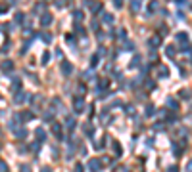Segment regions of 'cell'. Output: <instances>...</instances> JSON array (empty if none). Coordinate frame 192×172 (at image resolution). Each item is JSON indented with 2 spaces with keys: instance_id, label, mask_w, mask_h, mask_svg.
Listing matches in <instances>:
<instances>
[{
  "instance_id": "obj_13",
  "label": "cell",
  "mask_w": 192,
  "mask_h": 172,
  "mask_svg": "<svg viewBox=\"0 0 192 172\" xmlns=\"http://www.w3.org/2000/svg\"><path fill=\"white\" fill-rule=\"evenodd\" d=\"M148 44H150V48H158L161 44V37H152L148 40Z\"/></svg>"
},
{
  "instance_id": "obj_41",
  "label": "cell",
  "mask_w": 192,
  "mask_h": 172,
  "mask_svg": "<svg viewBox=\"0 0 192 172\" xmlns=\"http://www.w3.org/2000/svg\"><path fill=\"white\" fill-rule=\"evenodd\" d=\"M90 63H92V67H94V65L98 63V54H96V56H92V59H90Z\"/></svg>"
},
{
  "instance_id": "obj_3",
  "label": "cell",
  "mask_w": 192,
  "mask_h": 172,
  "mask_svg": "<svg viewBox=\"0 0 192 172\" xmlns=\"http://www.w3.org/2000/svg\"><path fill=\"white\" fill-rule=\"evenodd\" d=\"M89 170H90V172L102 170V161H100V159H90V161H89Z\"/></svg>"
},
{
  "instance_id": "obj_34",
  "label": "cell",
  "mask_w": 192,
  "mask_h": 172,
  "mask_svg": "<svg viewBox=\"0 0 192 172\" xmlns=\"http://www.w3.org/2000/svg\"><path fill=\"white\" fill-rule=\"evenodd\" d=\"M29 46H31V42H29V40H27L25 44H23V48H21V54H25V52L29 50Z\"/></svg>"
},
{
  "instance_id": "obj_33",
  "label": "cell",
  "mask_w": 192,
  "mask_h": 172,
  "mask_svg": "<svg viewBox=\"0 0 192 172\" xmlns=\"http://www.w3.org/2000/svg\"><path fill=\"white\" fill-rule=\"evenodd\" d=\"M0 172H8V166L4 161H0Z\"/></svg>"
},
{
  "instance_id": "obj_7",
  "label": "cell",
  "mask_w": 192,
  "mask_h": 172,
  "mask_svg": "<svg viewBox=\"0 0 192 172\" xmlns=\"http://www.w3.org/2000/svg\"><path fill=\"white\" fill-rule=\"evenodd\" d=\"M27 100V94L23 92V90H19V92H15V96H13V102L15 103H23Z\"/></svg>"
},
{
  "instance_id": "obj_19",
  "label": "cell",
  "mask_w": 192,
  "mask_h": 172,
  "mask_svg": "<svg viewBox=\"0 0 192 172\" xmlns=\"http://www.w3.org/2000/svg\"><path fill=\"white\" fill-rule=\"evenodd\" d=\"M179 98H181V100H190V98H192V94H190V90H181V92H179Z\"/></svg>"
},
{
  "instance_id": "obj_48",
  "label": "cell",
  "mask_w": 192,
  "mask_h": 172,
  "mask_svg": "<svg viewBox=\"0 0 192 172\" xmlns=\"http://www.w3.org/2000/svg\"><path fill=\"white\" fill-rule=\"evenodd\" d=\"M177 2H179V4H185V0H177Z\"/></svg>"
},
{
  "instance_id": "obj_47",
  "label": "cell",
  "mask_w": 192,
  "mask_h": 172,
  "mask_svg": "<svg viewBox=\"0 0 192 172\" xmlns=\"http://www.w3.org/2000/svg\"><path fill=\"white\" fill-rule=\"evenodd\" d=\"M40 172H52V170H50V168H48V166H44V168H42V170H40Z\"/></svg>"
},
{
  "instance_id": "obj_8",
  "label": "cell",
  "mask_w": 192,
  "mask_h": 172,
  "mask_svg": "<svg viewBox=\"0 0 192 172\" xmlns=\"http://www.w3.org/2000/svg\"><path fill=\"white\" fill-rule=\"evenodd\" d=\"M50 23H52V13H42V15H40V25L48 27Z\"/></svg>"
},
{
  "instance_id": "obj_30",
  "label": "cell",
  "mask_w": 192,
  "mask_h": 172,
  "mask_svg": "<svg viewBox=\"0 0 192 172\" xmlns=\"http://www.w3.org/2000/svg\"><path fill=\"white\" fill-rule=\"evenodd\" d=\"M173 153L179 157V155H183V151H181V145H173Z\"/></svg>"
},
{
  "instance_id": "obj_28",
  "label": "cell",
  "mask_w": 192,
  "mask_h": 172,
  "mask_svg": "<svg viewBox=\"0 0 192 172\" xmlns=\"http://www.w3.org/2000/svg\"><path fill=\"white\" fill-rule=\"evenodd\" d=\"M12 90H13V92H19V78H13V84H12Z\"/></svg>"
},
{
  "instance_id": "obj_44",
  "label": "cell",
  "mask_w": 192,
  "mask_h": 172,
  "mask_svg": "<svg viewBox=\"0 0 192 172\" xmlns=\"http://www.w3.org/2000/svg\"><path fill=\"white\" fill-rule=\"evenodd\" d=\"M38 10H44V4H37V6H35V12H38Z\"/></svg>"
},
{
  "instance_id": "obj_26",
  "label": "cell",
  "mask_w": 192,
  "mask_h": 172,
  "mask_svg": "<svg viewBox=\"0 0 192 172\" xmlns=\"http://www.w3.org/2000/svg\"><path fill=\"white\" fill-rule=\"evenodd\" d=\"M73 17H75V21H81V19H83V12H81V10H75V12H73Z\"/></svg>"
},
{
  "instance_id": "obj_22",
  "label": "cell",
  "mask_w": 192,
  "mask_h": 172,
  "mask_svg": "<svg viewBox=\"0 0 192 172\" xmlns=\"http://www.w3.org/2000/svg\"><path fill=\"white\" fill-rule=\"evenodd\" d=\"M40 38L44 40L46 44H50V42H52V35H50V33H40Z\"/></svg>"
},
{
  "instance_id": "obj_16",
  "label": "cell",
  "mask_w": 192,
  "mask_h": 172,
  "mask_svg": "<svg viewBox=\"0 0 192 172\" xmlns=\"http://www.w3.org/2000/svg\"><path fill=\"white\" fill-rule=\"evenodd\" d=\"M158 76H161V78H165V76H169V69H167L165 65H161L160 69H158Z\"/></svg>"
},
{
  "instance_id": "obj_2",
  "label": "cell",
  "mask_w": 192,
  "mask_h": 172,
  "mask_svg": "<svg viewBox=\"0 0 192 172\" xmlns=\"http://www.w3.org/2000/svg\"><path fill=\"white\" fill-rule=\"evenodd\" d=\"M73 107H75L77 113H83V111H85V98L77 96L75 100H73Z\"/></svg>"
},
{
  "instance_id": "obj_27",
  "label": "cell",
  "mask_w": 192,
  "mask_h": 172,
  "mask_svg": "<svg viewBox=\"0 0 192 172\" xmlns=\"http://www.w3.org/2000/svg\"><path fill=\"white\" fill-rule=\"evenodd\" d=\"M167 33H169V31H167V27L163 25V27H160V31H158V37H161V38H163V37L167 35Z\"/></svg>"
},
{
  "instance_id": "obj_14",
  "label": "cell",
  "mask_w": 192,
  "mask_h": 172,
  "mask_svg": "<svg viewBox=\"0 0 192 172\" xmlns=\"http://www.w3.org/2000/svg\"><path fill=\"white\" fill-rule=\"evenodd\" d=\"M13 21H15L17 25H21V23L25 21V13H23V12H17L15 15H13Z\"/></svg>"
},
{
  "instance_id": "obj_1",
  "label": "cell",
  "mask_w": 192,
  "mask_h": 172,
  "mask_svg": "<svg viewBox=\"0 0 192 172\" xmlns=\"http://www.w3.org/2000/svg\"><path fill=\"white\" fill-rule=\"evenodd\" d=\"M85 6L90 8V12H92V13H98L100 10H102V2H96V0H87V2H85Z\"/></svg>"
},
{
  "instance_id": "obj_6",
  "label": "cell",
  "mask_w": 192,
  "mask_h": 172,
  "mask_svg": "<svg viewBox=\"0 0 192 172\" xmlns=\"http://www.w3.org/2000/svg\"><path fill=\"white\" fill-rule=\"evenodd\" d=\"M52 132H54V136H56L58 140H64V134H62V126H60L58 122H54V124H52Z\"/></svg>"
},
{
  "instance_id": "obj_23",
  "label": "cell",
  "mask_w": 192,
  "mask_h": 172,
  "mask_svg": "<svg viewBox=\"0 0 192 172\" xmlns=\"http://www.w3.org/2000/svg\"><path fill=\"white\" fill-rule=\"evenodd\" d=\"M165 54L169 57H173L175 54H177V48H175V46H167V48H165Z\"/></svg>"
},
{
  "instance_id": "obj_35",
  "label": "cell",
  "mask_w": 192,
  "mask_h": 172,
  "mask_svg": "<svg viewBox=\"0 0 192 172\" xmlns=\"http://www.w3.org/2000/svg\"><path fill=\"white\" fill-rule=\"evenodd\" d=\"M167 172H179V166H175V165L167 166Z\"/></svg>"
},
{
  "instance_id": "obj_15",
  "label": "cell",
  "mask_w": 192,
  "mask_h": 172,
  "mask_svg": "<svg viewBox=\"0 0 192 172\" xmlns=\"http://www.w3.org/2000/svg\"><path fill=\"white\" fill-rule=\"evenodd\" d=\"M35 136H37V141H44V138H46V134H44L42 128H37V130H35Z\"/></svg>"
},
{
  "instance_id": "obj_12",
  "label": "cell",
  "mask_w": 192,
  "mask_h": 172,
  "mask_svg": "<svg viewBox=\"0 0 192 172\" xmlns=\"http://www.w3.org/2000/svg\"><path fill=\"white\" fill-rule=\"evenodd\" d=\"M129 6H131V12H133V13H138V12H140V0H131V4H129Z\"/></svg>"
},
{
  "instance_id": "obj_31",
  "label": "cell",
  "mask_w": 192,
  "mask_h": 172,
  "mask_svg": "<svg viewBox=\"0 0 192 172\" xmlns=\"http://www.w3.org/2000/svg\"><path fill=\"white\" fill-rule=\"evenodd\" d=\"M83 170H85V166L81 165V163H77V165H75V168H73V172H83Z\"/></svg>"
},
{
  "instance_id": "obj_29",
  "label": "cell",
  "mask_w": 192,
  "mask_h": 172,
  "mask_svg": "<svg viewBox=\"0 0 192 172\" xmlns=\"http://www.w3.org/2000/svg\"><path fill=\"white\" fill-rule=\"evenodd\" d=\"M48 61H50V54H48V52H44V54H42V63H48Z\"/></svg>"
},
{
  "instance_id": "obj_5",
  "label": "cell",
  "mask_w": 192,
  "mask_h": 172,
  "mask_svg": "<svg viewBox=\"0 0 192 172\" xmlns=\"http://www.w3.org/2000/svg\"><path fill=\"white\" fill-rule=\"evenodd\" d=\"M0 69H2V73H12L13 71V61H10V59H6V61H2V65H0Z\"/></svg>"
},
{
  "instance_id": "obj_39",
  "label": "cell",
  "mask_w": 192,
  "mask_h": 172,
  "mask_svg": "<svg viewBox=\"0 0 192 172\" xmlns=\"http://www.w3.org/2000/svg\"><path fill=\"white\" fill-rule=\"evenodd\" d=\"M65 40H67V42H71V44H73V42H75V37H73V35H67V37H65Z\"/></svg>"
},
{
  "instance_id": "obj_20",
  "label": "cell",
  "mask_w": 192,
  "mask_h": 172,
  "mask_svg": "<svg viewBox=\"0 0 192 172\" xmlns=\"http://www.w3.org/2000/svg\"><path fill=\"white\" fill-rule=\"evenodd\" d=\"M19 117H21V119H25V122H29L33 119V113H31V111H23V113H19Z\"/></svg>"
},
{
  "instance_id": "obj_38",
  "label": "cell",
  "mask_w": 192,
  "mask_h": 172,
  "mask_svg": "<svg viewBox=\"0 0 192 172\" xmlns=\"http://www.w3.org/2000/svg\"><path fill=\"white\" fill-rule=\"evenodd\" d=\"M146 115H148V117L154 115V107H152V105H148V107H146Z\"/></svg>"
},
{
  "instance_id": "obj_9",
  "label": "cell",
  "mask_w": 192,
  "mask_h": 172,
  "mask_svg": "<svg viewBox=\"0 0 192 172\" xmlns=\"http://www.w3.org/2000/svg\"><path fill=\"white\" fill-rule=\"evenodd\" d=\"M111 149H113V155H115V157H121V155H123L121 143H119V141H113V143H111Z\"/></svg>"
},
{
  "instance_id": "obj_36",
  "label": "cell",
  "mask_w": 192,
  "mask_h": 172,
  "mask_svg": "<svg viewBox=\"0 0 192 172\" xmlns=\"http://www.w3.org/2000/svg\"><path fill=\"white\" fill-rule=\"evenodd\" d=\"M79 94H87V86L85 84H79Z\"/></svg>"
},
{
  "instance_id": "obj_25",
  "label": "cell",
  "mask_w": 192,
  "mask_h": 172,
  "mask_svg": "<svg viewBox=\"0 0 192 172\" xmlns=\"http://www.w3.org/2000/svg\"><path fill=\"white\" fill-rule=\"evenodd\" d=\"M83 132H85V134H89V136H92V132H94V130H92V126H90L89 122H87V124L83 126Z\"/></svg>"
},
{
  "instance_id": "obj_24",
  "label": "cell",
  "mask_w": 192,
  "mask_h": 172,
  "mask_svg": "<svg viewBox=\"0 0 192 172\" xmlns=\"http://www.w3.org/2000/svg\"><path fill=\"white\" fill-rule=\"evenodd\" d=\"M158 6H160V4H158V0H152V2L148 4V12H156Z\"/></svg>"
},
{
  "instance_id": "obj_4",
  "label": "cell",
  "mask_w": 192,
  "mask_h": 172,
  "mask_svg": "<svg viewBox=\"0 0 192 172\" xmlns=\"http://www.w3.org/2000/svg\"><path fill=\"white\" fill-rule=\"evenodd\" d=\"M60 71H62V75H64V76H69L71 73H73V65H71L69 61H62V65H60Z\"/></svg>"
},
{
  "instance_id": "obj_17",
  "label": "cell",
  "mask_w": 192,
  "mask_h": 172,
  "mask_svg": "<svg viewBox=\"0 0 192 172\" xmlns=\"http://www.w3.org/2000/svg\"><path fill=\"white\" fill-rule=\"evenodd\" d=\"M15 138H17V140H25V138H27V130H25V128L15 130Z\"/></svg>"
},
{
  "instance_id": "obj_43",
  "label": "cell",
  "mask_w": 192,
  "mask_h": 172,
  "mask_svg": "<svg viewBox=\"0 0 192 172\" xmlns=\"http://www.w3.org/2000/svg\"><path fill=\"white\" fill-rule=\"evenodd\" d=\"M8 10V4H0V13H4Z\"/></svg>"
},
{
  "instance_id": "obj_18",
  "label": "cell",
  "mask_w": 192,
  "mask_h": 172,
  "mask_svg": "<svg viewBox=\"0 0 192 172\" xmlns=\"http://www.w3.org/2000/svg\"><path fill=\"white\" fill-rule=\"evenodd\" d=\"M177 40H179L181 44H186L188 42V35L186 33H177Z\"/></svg>"
},
{
  "instance_id": "obj_32",
  "label": "cell",
  "mask_w": 192,
  "mask_h": 172,
  "mask_svg": "<svg viewBox=\"0 0 192 172\" xmlns=\"http://www.w3.org/2000/svg\"><path fill=\"white\" fill-rule=\"evenodd\" d=\"M19 172H33V170H31V166L29 165H23L21 168H19Z\"/></svg>"
},
{
  "instance_id": "obj_10",
  "label": "cell",
  "mask_w": 192,
  "mask_h": 172,
  "mask_svg": "<svg viewBox=\"0 0 192 172\" xmlns=\"http://www.w3.org/2000/svg\"><path fill=\"white\" fill-rule=\"evenodd\" d=\"M167 107L171 109V111H175V109H179V102H177V100H175V98H167Z\"/></svg>"
},
{
  "instance_id": "obj_37",
  "label": "cell",
  "mask_w": 192,
  "mask_h": 172,
  "mask_svg": "<svg viewBox=\"0 0 192 172\" xmlns=\"http://www.w3.org/2000/svg\"><path fill=\"white\" fill-rule=\"evenodd\" d=\"M117 37H119V38H125V37H127V33H125V29H119V33H117Z\"/></svg>"
},
{
  "instance_id": "obj_46",
  "label": "cell",
  "mask_w": 192,
  "mask_h": 172,
  "mask_svg": "<svg viewBox=\"0 0 192 172\" xmlns=\"http://www.w3.org/2000/svg\"><path fill=\"white\" fill-rule=\"evenodd\" d=\"M125 111H127L129 115H133V113H134V107H125Z\"/></svg>"
},
{
  "instance_id": "obj_21",
  "label": "cell",
  "mask_w": 192,
  "mask_h": 172,
  "mask_svg": "<svg viewBox=\"0 0 192 172\" xmlns=\"http://www.w3.org/2000/svg\"><path fill=\"white\" fill-rule=\"evenodd\" d=\"M102 21H104V23H113V15H111V13H106V12H104Z\"/></svg>"
},
{
  "instance_id": "obj_45",
  "label": "cell",
  "mask_w": 192,
  "mask_h": 172,
  "mask_svg": "<svg viewBox=\"0 0 192 172\" xmlns=\"http://www.w3.org/2000/svg\"><path fill=\"white\" fill-rule=\"evenodd\" d=\"M186 172H192V159L188 161V166H186Z\"/></svg>"
},
{
  "instance_id": "obj_42",
  "label": "cell",
  "mask_w": 192,
  "mask_h": 172,
  "mask_svg": "<svg viewBox=\"0 0 192 172\" xmlns=\"http://www.w3.org/2000/svg\"><path fill=\"white\" fill-rule=\"evenodd\" d=\"M113 4H115V8H121L123 6V0H113Z\"/></svg>"
},
{
  "instance_id": "obj_40",
  "label": "cell",
  "mask_w": 192,
  "mask_h": 172,
  "mask_svg": "<svg viewBox=\"0 0 192 172\" xmlns=\"http://www.w3.org/2000/svg\"><path fill=\"white\" fill-rule=\"evenodd\" d=\"M138 63H140V57L136 56V57H134V59H133V63H131V65H133V67H136V65H138Z\"/></svg>"
},
{
  "instance_id": "obj_11",
  "label": "cell",
  "mask_w": 192,
  "mask_h": 172,
  "mask_svg": "<svg viewBox=\"0 0 192 172\" xmlns=\"http://www.w3.org/2000/svg\"><path fill=\"white\" fill-rule=\"evenodd\" d=\"M75 126H77V121L73 119V117H67V119H65V128H67V130L71 132V130H73Z\"/></svg>"
}]
</instances>
